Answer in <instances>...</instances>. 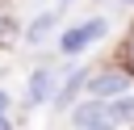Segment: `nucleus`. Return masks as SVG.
Segmentation results:
<instances>
[{"label": "nucleus", "instance_id": "f257e3e1", "mask_svg": "<svg viewBox=\"0 0 134 130\" xmlns=\"http://www.w3.org/2000/svg\"><path fill=\"white\" fill-rule=\"evenodd\" d=\"M71 126L75 130H121V122L113 113V101H84L71 113Z\"/></svg>", "mask_w": 134, "mask_h": 130}, {"label": "nucleus", "instance_id": "f03ea898", "mask_svg": "<svg viewBox=\"0 0 134 130\" xmlns=\"http://www.w3.org/2000/svg\"><path fill=\"white\" fill-rule=\"evenodd\" d=\"M105 17H88V21H80L75 29H67L63 38H59V46H63V55H75V50H84L88 42H96V38H105Z\"/></svg>", "mask_w": 134, "mask_h": 130}, {"label": "nucleus", "instance_id": "7ed1b4c3", "mask_svg": "<svg viewBox=\"0 0 134 130\" xmlns=\"http://www.w3.org/2000/svg\"><path fill=\"white\" fill-rule=\"evenodd\" d=\"M126 88H130V75H126V71H96V75H88V96H92V101L121 96Z\"/></svg>", "mask_w": 134, "mask_h": 130}, {"label": "nucleus", "instance_id": "20e7f679", "mask_svg": "<svg viewBox=\"0 0 134 130\" xmlns=\"http://www.w3.org/2000/svg\"><path fill=\"white\" fill-rule=\"evenodd\" d=\"M50 92H54V71H50V67L34 71V75H29V105H42Z\"/></svg>", "mask_w": 134, "mask_h": 130}, {"label": "nucleus", "instance_id": "39448f33", "mask_svg": "<svg viewBox=\"0 0 134 130\" xmlns=\"http://www.w3.org/2000/svg\"><path fill=\"white\" fill-rule=\"evenodd\" d=\"M54 29V13H38L34 21H29V29H25V42L29 46H38V42H46V34Z\"/></svg>", "mask_w": 134, "mask_h": 130}, {"label": "nucleus", "instance_id": "423d86ee", "mask_svg": "<svg viewBox=\"0 0 134 130\" xmlns=\"http://www.w3.org/2000/svg\"><path fill=\"white\" fill-rule=\"evenodd\" d=\"M84 84H88V71H75V75H71V80L54 92V105H59V109H67V101H75V92H80Z\"/></svg>", "mask_w": 134, "mask_h": 130}, {"label": "nucleus", "instance_id": "0eeeda50", "mask_svg": "<svg viewBox=\"0 0 134 130\" xmlns=\"http://www.w3.org/2000/svg\"><path fill=\"white\" fill-rule=\"evenodd\" d=\"M13 42H17V21H13V13L0 8V46H13Z\"/></svg>", "mask_w": 134, "mask_h": 130}, {"label": "nucleus", "instance_id": "6e6552de", "mask_svg": "<svg viewBox=\"0 0 134 130\" xmlns=\"http://www.w3.org/2000/svg\"><path fill=\"white\" fill-rule=\"evenodd\" d=\"M126 59H130V71H126V75H130V80H134V34H130V38H126Z\"/></svg>", "mask_w": 134, "mask_h": 130}, {"label": "nucleus", "instance_id": "1a4fd4ad", "mask_svg": "<svg viewBox=\"0 0 134 130\" xmlns=\"http://www.w3.org/2000/svg\"><path fill=\"white\" fill-rule=\"evenodd\" d=\"M4 109H8V92H0V122H4Z\"/></svg>", "mask_w": 134, "mask_h": 130}, {"label": "nucleus", "instance_id": "9d476101", "mask_svg": "<svg viewBox=\"0 0 134 130\" xmlns=\"http://www.w3.org/2000/svg\"><path fill=\"white\" fill-rule=\"evenodd\" d=\"M0 130H8V126H4V122H0Z\"/></svg>", "mask_w": 134, "mask_h": 130}, {"label": "nucleus", "instance_id": "9b49d317", "mask_svg": "<svg viewBox=\"0 0 134 130\" xmlns=\"http://www.w3.org/2000/svg\"><path fill=\"white\" fill-rule=\"evenodd\" d=\"M121 4H134V0H121Z\"/></svg>", "mask_w": 134, "mask_h": 130}]
</instances>
